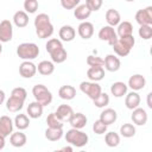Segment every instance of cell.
Segmentation results:
<instances>
[{"label": "cell", "mask_w": 152, "mask_h": 152, "mask_svg": "<svg viewBox=\"0 0 152 152\" xmlns=\"http://www.w3.org/2000/svg\"><path fill=\"white\" fill-rule=\"evenodd\" d=\"M93 131L95 134L97 135H101V134H104L107 132V125H104L100 119L96 120L94 124H93Z\"/></svg>", "instance_id": "ab89813d"}, {"label": "cell", "mask_w": 152, "mask_h": 152, "mask_svg": "<svg viewBox=\"0 0 152 152\" xmlns=\"http://www.w3.org/2000/svg\"><path fill=\"white\" fill-rule=\"evenodd\" d=\"M87 121L88 120H87V116L84 114H82V113H74L68 122L71 125V127L82 129L87 125Z\"/></svg>", "instance_id": "ffe728a7"}, {"label": "cell", "mask_w": 152, "mask_h": 152, "mask_svg": "<svg viewBox=\"0 0 152 152\" xmlns=\"http://www.w3.org/2000/svg\"><path fill=\"white\" fill-rule=\"evenodd\" d=\"M145 84H146L145 77H144L142 75H140V74H135V75H132V76L129 77L127 87H129V88H131L132 90H134V91H138V90L144 89Z\"/></svg>", "instance_id": "5bb4252c"}, {"label": "cell", "mask_w": 152, "mask_h": 152, "mask_svg": "<svg viewBox=\"0 0 152 152\" xmlns=\"http://www.w3.org/2000/svg\"><path fill=\"white\" fill-rule=\"evenodd\" d=\"M120 134L124 138H132L135 134V127L132 124H124L120 127Z\"/></svg>", "instance_id": "8d00e7d4"}, {"label": "cell", "mask_w": 152, "mask_h": 152, "mask_svg": "<svg viewBox=\"0 0 152 152\" xmlns=\"http://www.w3.org/2000/svg\"><path fill=\"white\" fill-rule=\"evenodd\" d=\"M34 27L38 38L46 39L53 33V26L50 21V17L45 13H40L34 18Z\"/></svg>", "instance_id": "7a4b0ae2"}, {"label": "cell", "mask_w": 152, "mask_h": 152, "mask_svg": "<svg viewBox=\"0 0 152 152\" xmlns=\"http://www.w3.org/2000/svg\"><path fill=\"white\" fill-rule=\"evenodd\" d=\"M116 119H118V114H116V112H115L114 109H112V108H107V109L102 110L101 114H100V120H101L104 125H107V126L114 124V122L116 121Z\"/></svg>", "instance_id": "d6986e66"}, {"label": "cell", "mask_w": 152, "mask_h": 152, "mask_svg": "<svg viewBox=\"0 0 152 152\" xmlns=\"http://www.w3.org/2000/svg\"><path fill=\"white\" fill-rule=\"evenodd\" d=\"M63 137V128H51L48 127L45 129V138L50 141H57Z\"/></svg>", "instance_id": "1f68e13d"}, {"label": "cell", "mask_w": 152, "mask_h": 152, "mask_svg": "<svg viewBox=\"0 0 152 152\" xmlns=\"http://www.w3.org/2000/svg\"><path fill=\"white\" fill-rule=\"evenodd\" d=\"M32 95L37 102H39L43 107L48 106L52 102V94L44 84H36L32 88Z\"/></svg>", "instance_id": "5b68a950"}, {"label": "cell", "mask_w": 152, "mask_h": 152, "mask_svg": "<svg viewBox=\"0 0 152 152\" xmlns=\"http://www.w3.org/2000/svg\"><path fill=\"white\" fill-rule=\"evenodd\" d=\"M99 38L101 40H104L107 42L110 46L118 40V34L116 32L114 31V27L113 26H109V25H106L103 26L100 31H99Z\"/></svg>", "instance_id": "52a82bcc"}, {"label": "cell", "mask_w": 152, "mask_h": 152, "mask_svg": "<svg viewBox=\"0 0 152 152\" xmlns=\"http://www.w3.org/2000/svg\"><path fill=\"white\" fill-rule=\"evenodd\" d=\"M24 102H25V101L18 99V97L10 96V99L6 101V108H7V110H10V112H12V113H15V112H19V110L23 108Z\"/></svg>", "instance_id": "4316f807"}, {"label": "cell", "mask_w": 152, "mask_h": 152, "mask_svg": "<svg viewBox=\"0 0 152 152\" xmlns=\"http://www.w3.org/2000/svg\"><path fill=\"white\" fill-rule=\"evenodd\" d=\"M104 141L106 145L109 147H116L120 144V135L115 132H108L104 135Z\"/></svg>", "instance_id": "836d02e7"}, {"label": "cell", "mask_w": 152, "mask_h": 152, "mask_svg": "<svg viewBox=\"0 0 152 152\" xmlns=\"http://www.w3.org/2000/svg\"><path fill=\"white\" fill-rule=\"evenodd\" d=\"M37 72V65L31 61H24L19 65V74L24 78H31Z\"/></svg>", "instance_id": "30bf717a"}, {"label": "cell", "mask_w": 152, "mask_h": 152, "mask_svg": "<svg viewBox=\"0 0 152 152\" xmlns=\"http://www.w3.org/2000/svg\"><path fill=\"white\" fill-rule=\"evenodd\" d=\"M103 66L106 68L107 71H110V72H114V71H118L121 66V62L119 59V57H116L115 55H107L103 59Z\"/></svg>", "instance_id": "4fadbf2b"}, {"label": "cell", "mask_w": 152, "mask_h": 152, "mask_svg": "<svg viewBox=\"0 0 152 152\" xmlns=\"http://www.w3.org/2000/svg\"><path fill=\"white\" fill-rule=\"evenodd\" d=\"M55 114L62 122H65L70 120V118L74 114V110L69 104H61L57 107V110L55 112Z\"/></svg>", "instance_id": "9a60e30c"}, {"label": "cell", "mask_w": 152, "mask_h": 152, "mask_svg": "<svg viewBox=\"0 0 152 152\" xmlns=\"http://www.w3.org/2000/svg\"><path fill=\"white\" fill-rule=\"evenodd\" d=\"M87 76L93 82H99L104 77V69L103 66H90L87 71Z\"/></svg>", "instance_id": "ac0fdd59"}, {"label": "cell", "mask_w": 152, "mask_h": 152, "mask_svg": "<svg viewBox=\"0 0 152 152\" xmlns=\"http://www.w3.org/2000/svg\"><path fill=\"white\" fill-rule=\"evenodd\" d=\"M91 14V11L88 8V6L86 4L83 5H78L74 8V15L76 19L81 20V21H84L86 19L89 18V15Z\"/></svg>", "instance_id": "cb8c5ba5"}, {"label": "cell", "mask_w": 152, "mask_h": 152, "mask_svg": "<svg viewBox=\"0 0 152 152\" xmlns=\"http://www.w3.org/2000/svg\"><path fill=\"white\" fill-rule=\"evenodd\" d=\"M45 48H46V51L49 52V55L51 57V61L53 63H57V64L63 63L68 57V53H66L65 49L63 48L62 42L57 38L49 39Z\"/></svg>", "instance_id": "6da1fadb"}, {"label": "cell", "mask_w": 152, "mask_h": 152, "mask_svg": "<svg viewBox=\"0 0 152 152\" xmlns=\"http://www.w3.org/2000/svg\"><path fill=\"white\" fill-rule=\"evenodd\" d=\"M59 38L63 40V42H71L74 40L75 36H76V31L72 26L70 25H63L61 28H59Z\"/></svg>", "instance_id": "e0dca14e"}, {"label": "cell", "mask_w": 152, "mask_h": 152, "mask_svg": "<svg viewBox=\"0 0 152 152\" xmlns=\"http://www.w3.org/2000/svg\"><path fill=\"white\" fill-rule=\"evenodd\" d=\"M140 104V96L137 91L132 90L131 93L126 94V99H125V106L128 108V109H134L137 107H139Z\"/></svg>", "instance_id": "44dd1931"}, {"label": "cell", "mask_w": 152, "mask_h": 152, "mask_svg": "<svg viewBox=\"0 0 152 152\" xmlns=\"http://www.w3.org/2000/svg\"><path fill=\"white\" fill-rule=\"evenodd\" d=\"M102 0H86V5L88 6V8L91 11V12H96L101 8L102 6Z\"/></svg>", "instance_id": "f6af8a7d"}, {"label": "cell", "mask_w": 152, "mask_h": 152, "mask_svg": "<svg viewBox=\"0 0 152 152\" xmlns=\"http://www.w3.org/2000/svg\"><path fill=\"white\" fill-rule=\"evenodd\" d=\"M17 55L24 61H32L38 57L39 48L34 43H21L17 46Z\"/></svg>", "instance_id": "277c9868"}, {"label": "cell", "mask_w": 152, "mask_h": 152, "mask_svg": "<svg viewBox=\"0 0 152 152\" xmlns=\"http://www.w3.org/2000/svg\"><path fill=\"white\" fill-rule=\"evenodd\" d=\"M61 151H68V152H71V151H72V147H70V146H65V147L61 148Z\"/></svg>", "instance_id": "f907efd6"}, {"label": "cell", "mask_w": 152, "mask_h": 152, "mask_svg": "<svg viewBox=\"0 0 152 152\" xmlns=\"http://www.w3.org/2000/svg\"><path fill=\"white\" fill-rule=\"evenodd\" d=\"M88 135L87 133L82 132L81 129L78 128H71L69 131H66L65 133V141L68 144H70L71 146H75V147H83L88 144Z\"/></svg>", "instance_id": "3957f363"}, {"label": "cell", "mask_w": 152, "mask_h": 152, "mask_svg": "<svg viewBox=\"0 0 152 152\" xmlns=\"http://www.w3.org/2000/svg\"><path fill=\"white\" fill-rule=\"evenodd\" d=\"M4 147H5V138L0 137V150H2Z\"/></svg>", "instance_id": "681fc988"}, {"label": "cell", "mask_w": 152, "mask_h": 152, "mask_svg": "<svg viewBox=\"0 0 152 152\" xmlns=\"http://www.w3.org/2000/svg\"><path fill=\"white\" fill-rule=\"evenodd\" d=\"M13 23L17 27H25L28 24V15L25 11H17L13 15Z\"/></svg>", "instance_id": "484cf974"}, {"label": "cell", "mask_w": 152, "mask_h": 152, "mask_svg": "<svg viewBox=\"0 0 152 152\" xmlns=\"http://www.w3.org/2000/svg\"><path fill=\"white\" fill-rule=\"evenodd\" d=\"M2 52V45H1V43H0V53Z\"/></svg>", "instance_id": "816d5d0a"}, {"label": "cell", "mask_w": 152, "mask_h": 152, "mask_svg": "<svg viewBox=\"0 0 152 152\" xmlns=\"http://www.w3.org/2000/svg\"><path fill=\"white\" fill-rule=\"evenodd\" d=\"M26 112L28 114V118H31V119H38L43 114V106L39 102L33 101V102H31L27 106V110Z\"/></svg>", "instance_id": "603a6c76"}, {"label": "cell", "mask_w": 152, "mask_h": 152, "mask_svg": "<svg viewBox=\"0 0 152 152\" xmlns=\"http://www.w3.org/2000/svg\"><path fill=\"white\" fill-rule=\"evenodd\" d=\"M11 96H14V97H18V99L25 101L26 97H27V91H26L23 87H17V88H14V89L12 90Z\"/></svg>", "instance_id": "ee69618b"}, {"label": "cell", "mask_w": 152, "mask_h": 152, "mask_svg": "<svg viewBox=\"0 0 152 152\" xmlns=\"http://www.w3.org/2000/svg\"><path fill=\"white\" fill-rule=\"evenodd\" d=\"M93 102H94V106H95V107H97V108H103V107H106V106L109 103V96H108V94L101 91V94H100L96 99H94Z\"/></svg>", "instance_id": "74e56055"}, {"label": "cell", "mask_w": 152, "mask_h": 152, "mask_svg": "<svg viewBox=\"0 0 152 152\" xmlns=\"http://www.w3.org/2000/svg\"><path fill=\"white\" fill-rule=\"evenodd\" d=\"M58 95L63 100H72L76 96V89L72 86H62L58 90Z\"/></svg>", "instance_id": "f546056e"}, {"label": "cell", "mask_w": 152, "mask_h": 152, "mask_svg": "<svg viewBox=\"0 0 152 152\" xmlns=\"http://www.w3.org/2000/svg\"><path fill=\"white\" fill-rule=\"evenodd\" d=\"M112 48H113V50H114V52L118 55V56H120V57H126L128 53H129V49H127L119 39L112 45Z\"/></svg>", "instance_id": "e575fe53"}, {"label": "cell", "mask_w": 152, "mask_h": 152, "mask_svg": "<svg viewBox=\"0 0 152 152\" xmlns=\"http://www.w3.org/2000/svg\"><path fill=\"white\" fill-rule=\"evenodd\" d=\"M30 125V119L26 114H18L14 119V126L19 129V131H23V129H26Z\"/></svg>", "instance_id": "d6a6232c"}, {"label": "cell", "mask_w": 152, "mask_h": 152, "mask_svg": "<svg viewBox=\"0 0 152 152\" xmlns=\"http://www.w3.org/2000/svg\"><path fill=\"white\" fill-rule=\"evenodd\" d=\"M46 124H48V127H51V128H63V122L56 116L55 113H50L48 115Z\"/></svg>", "instance_id": "d590c367"}, {"label": "cell", "mask_w": 152, "mask_h": 152, "mask_svg": "<svg viewBox=\"0 0 152 152\" xmlns=\"http://www.w3.org/2000/svg\"><path fill=\"white\" fill-rule=\"evenodd\" d=\"M135 21L141 25H152V6L139 10L135 13Z\"/></svg>", "instance_id": "ba28073f"}, {"label": "cell", "mask_w": 152, "mask_h": 152, "mask_svg": "<svg viewBox=\"0 0 152 152\" xmlns=\"http://www.w3.org/2000/svg\"><path fill=\"white\" fill-rule=\"evenodd\" d=\"M138 33H139L140 38H142L145 40L151 39V37H152V27H151V25H141L139 31H138Z\"/></svg>", "instance_id": "f35d334b"}, {"label": "cell", "mask_w": 152, "mask_h": 152, "mask_svg": "<svg viewBox=\"0 0 152 152\" xmlns=\"http://www.w3.org/2000/svg\"><path fill=\"white\" fill-rule=\"evenodd\" d=\"M127 49H132L133 46H134V44H135V39H134V37H133V34H128V36H122V37H119L118 38Z\"/></svg>", "instance_id": "b9f144b4"}, {"label": "cell", "mask_w": 152, "mask_h": 152, "mask_svg": "<svg viewBox=\"0 0 152 152\" xmlns=\"http://www.w3.org/2000/svg\"><path fill=\"white\" fill-rule=\"evenodd\" d=\"M80 89H81V91H82L83 94H86V95H87L89 99H91V100L96 99V97L101 94V91H102L101 86L97 84L96 82H93V81H90V82H88V81L81 82Z\"/></svg>", "instance_id": "8992f818"}, {"label": "cell", "mask_w": 152, "mask_h": 152, "mask_svg": "<svg viewBox=\"0 0 152 152\" xmlns=\"http://www.w3.org/2000/svg\"><path fill=\"white\" fill-rule=\"evenodd\" d=\"M5 101V91L0 89V104H2Z\"/></svg>", "instance_id": "7dc6e473"}, {"label": "cell", "mask_w": 152, "mask_h": 152, "mask_svg": "<svg viewBox=\"0 0 152 152\" xmlns=\"http://www.w3.org/2000/svg\"><path fill=\"white\" fill-rule=\"evenodd\" d=\"M37 70L40 75L43 76H49L55 71V65L53 62L50 61H42L38 65H37Z\"/></svg>", "instance_id": "f1b7e54d"}, {"label": "cell", "mask_w": 152, "mask_h": 152, "mask_svg": "<svg viewBox=\"0 0 152 152\" xmlns=\"http://www.w3.org/2000/svg\"><path fill=\"white\" fill-rule=\"evenodd\" d=\"M103 63H104L103 59L101 57H99V56L90 55V56L87 57V64L89 66H103Z\"/></svg>", "instance_id": "7bdbcfd3"}, {"label": "cell", "mask_w": 152, "mask_h": 152, "mask_svg": "<svg viewBox=\"0 0 152 152\" xmlns=\"http://www.w3.org/2000/svg\"><path fill=\"white\" fill-rule=\"evenodd\" d=\"M127 84L124 83V82H114L112 86H110V93L113 96L115 97H122L124 95L127 94Z\"/></svg>", "instance_id": "d4e9b609"}, {"label": "cell", "mask_w": 152, "mask_h": 152, "mask_svg": "<svg viewBox=\"0 0 152 152\" xmlns=\"http://www.w3.org/2000/svg\"><path fill=\"white\" fill-rule=\"evenodd\" d=\"M120 20H121L120 13L116 10H114V8L107 10V12H106V21H107V24L109 26H113V27L116 26L120 23Z\"/></svg>", "instance_id": "83f0119b"}, {"label": "cell", "mask_w": 152, "mask_h": 152, "mask_svg": "<svg viewBox=\"0 0 152 152\" xmlns=\"http://www.w3.org/2000/svg\"><path fill=\"white\" fill-rule=\"evenodd\" d=\"M151 96H152V93H148V94H147V106H148V108H152V103H151Z\"/></svg>", "instance_id": "c3c4849f"}, {"label": "cell", "mask_w": 152, "mask_h": 152, "mask_svg": "<svg viewBox=\"0 0 152 152\" xmlns=\"http://www.w3.org/2000/svg\"><path fill=\"white\" fill-rule=\"evenodd\" d=\"M77 31H78V34L81 38L83 39H89L93 34H94V25L89 21H82L78 27H77Z\"/></svg>", "instance_id": "2e32d148"}, {"label": "cell", "mask_w": 152, "mask_h": 152, "mask_svg": "<svg viewBox=\"0 0 152 152\" xmlns=\"http://www.w3.org/2000/svg\"><path fill=\"white\" fill-rule=\"evenodd\" d=\"M13 121L10 116L7 115H2L0 118V137L1 138H7L8 135H11V133L13 132Z\"/></svg>", "instance_id": "8fae6325"}, {"label": "cell", "mask_w": 152, "mask_h": 152, "mask_svg": "<svg viewBox=\"0 0 152 152\" xmlns=\"http://www.w3.org/2000/svg\"><path fill=\"white\" fill-rule=\"evenodd\" d=\"M125 1H127V2H132V1H135V0H125Z\"/></svg>", "instance_id": "f5cc1de1"}, {"label": "cell", "mask_w": 152, "mask_h": 152, "mask_svg": "<svg viewBox=\"0 0 152 152\" xmlns=\"http://www.w3.org/2000/svg\"><path fill=\"white\" fill-rule=\"evenodd\" d=\"M13 26L8 19H4L0 23V43H7L12 39Z\"/></svg>", "instance_id": "9c48e42d"}, {"label": "cell", "mask_w": 152, "mask_h": 152, "mask_svg": "<svg viewBox=\"0 0 152 152\" xmlns=\"http://www.w3.org/2000/svg\"><path fill=\"white\" fill-rule=\"evenodd\" d=\"M132 110L133 112H132L131 119H132L133 124H135L138 126H144L147 122V119H148L146 110L144 108H139V107H137V108H134Z\"/></svg>", "instance_id": "7c38bea8"}, {"label": "cell", "mask_w": 152, "mask_h": 152, "mask_svg": "<svg viewBox=\"0 0 152 152\" xmlns=\"http://www.w3.org/2000/svg\"><path fill=\"white\" fill-rule=\"evenodd\" d=\"M81 0H61V5L65 10H74L76 6H78Z\"/></svg>", "instance_id": "bcb514c9"}, {"label": "cell", "mask_w": 152, "mask_h": 152, "mask_svg": "<svg viewBox=\"0 0 152 152\" xmlns=\"http://www.w3.org/2000/svg\"><path fill=\"white\" fill-rule=\"evenodd\" d=\"M118 37L133 34V25L129 21H120L118 24Z\"/></svg>", "instance_id": "4dcf8cb0"}, {"label": "cell", "mask_w": 152, "mask_h": 152, "mask_svg": "<svg viewBox=\"0 0 152 152\" xmlns=\"http://www.w3.org/2000/svg\"><path fill=\"white\" fill-rule=\"evenodd\" d=\"M24 10L26 13H34L38 10V1L37 0H25Z\"/></svg>", "instance_id": "60d3db41"}, {"label": "cell", "mask_w": 152, "mask_h": 152, "mask_svg": "<svg viewBox=\"0 0 152 152\" xmlns=\"http://www.w3.org/2000/svg\"><path fill=\"white\" fill-rule=\"evenodd\" d=\"M26 141H27V138H26V135L23 132L18 131V132H14V133L12 132L11 133L10 142H11L12 146H14V147H23L26 144Z\"/></svg>", "instance_id": "7402d4cb"}]
</instances>
